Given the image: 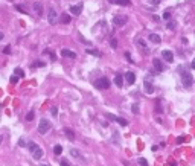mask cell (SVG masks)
Here are the masks:
<instances>
[{
    "label": "cell",
    "instance_id": "4dcf8cb0",
    "mask_svg": "<svg viewBox=\"0 0 195 166\" xmlns=\"http://www.w3.org/2000/svg\"><path fill=\"white\" fill-rule=\"evenodd\" d=\"M87 54H92V55H95V56H101L98 50H92V49H88V50H87Z\"/></svg>",
    "mask_w": 195,
    "mask_h": 166
},
{
    "label": "cell",
    "instance_id": "d4e9b609",
    "mask_svg": "<svg viewBox=\"0 0 195 166\" xmlns=\"http://www.w3.org/2000/svg\"><path fill=\"white\" fill-rule=\"evenodd\" d=\"M131 111L134 113V114H139V104H133V107H131Z\"/></svg>",
    "mask_w": 195,
    "mask_h": 166
},
{
    "label": "cell",
    "instance_id": "ab89813d",
    "mask_svg": "<svg viewBox=\"0 0 195 166\" xmlns=\"http://www.w3.org/2000/svg\"><path fill=\"white\" fill-rule=\"evenodd\" d=\"M181 142H183V137H178V139H177V143H178V145H180Z\"/></svg>",
    "mask_w": 195,
    "mask_h": 166
},
{
    "label": "cell",
    "instance_id": "7a4b0ae2",
    "mask_svg": "<svg viewBox=\"0 0 195 166\" xmlns=\"http://www.w3.org/2000/svg\"><path fill=\"white\" fill-rule=\"evenodd\" d=\"M180 75H181V84H183V87H186V89L192 87V84H194V78H192V75H190L188 70H181Z\"/></svg>",
    "mask_w": 195,
    "mask_h": 166
},
{
    "label": "cell",
    "instance_id": "d590c367",
    "mask_svg": "<svg viewBox=\"0 0 195 166\" xmlns=\"http://www.w3.org/2000/svg\"><path fill=\"white\" fill-rule=\"evenodd\" d=\"M60 166H70V165H69V161H67V160H61Z\"/></svg>",
    "mask_w": 195,
    "mask_h": 166
},
{
    "label": "cell",
    "instance_id": "5bb4252c",
    "mask_svg": "<svg viewBox=\"0 0 195 166\" xmlns=\"http://www.w3.org/2000/svg\"><path fill=\"white\" fill-rule=\"evenodd\" d=\"M34 11L37 12V15H41L43 14V5H41V3H38V2H35L34 3Z\"/></svg>",
    "mask_w": 195,
    "mask_h": 166
},
{
    "label": "cell",
    "instance_id": "6da1fadb",
    "mask_svg": "<svg viewBox=\"0 0 195 166\" xmlns=\"http://www.w3.org/2000/svg\"><path fill=\"white\" fill-rule=\"evenodd\" d=\"M28 148H29V151L32 152V157H34L35 160H40L43 157V149L35 142H29L28 143Z\"/></svg>",
    "mask_w": 195,
    "mask_h": 166
},
{
    "label": "cell",
    "instance_id": "8d00e7d4",
    "mask_svg": "<svg viewBox=\"0 0 195 166\" xmlns=\"http://www.w3.org/2000/svg\"><path fill=\"white\" fill-rule=\"evenodd\" d=\"M11 52V46H6L5 49H3V54H9Z\"/></svg>",
    "mask_w": 195,
    "mask_h": 166
},
{
    "label": "cell",
    "instance_id": "f35d334b",
    "mask_svg": "<svg viewBox=\"0 0 195 166\" xmlns=\"http://www.w3.org/2000/svg\"><path fill=\"white\" fill-rule=\"evenodd\" d=\"M26 145V142L23 140V139H20V142H19V146H25Z\"/></svg>",
    "mask_w": 195,
    "mask_h": 166
},
{
    "label": "cell",
    "instance_id": "e0dca14e",
    "mask_svg": "<svg viewBox=\"0 0 195 166\" xmlns=\"http://www.w3.org/2000/svg\"><path fill=\"white\" fill-rule=\"evenodd\" d=\"M70 15L69 14H61V23H64V24H67V23H70Z\"/></svg>",
    "mask_w": 195,
    "mask_h": 166
},
{
    "label": "cell",
    "instance_id": "cb8c5ba5",
    "mask_svg": "<svg viewBox=\"0 0 195 166\" xmlns=\"http://www.w3.org/2000/svg\"><path fill=\"white\" fill-rule=\"evenodd\" d=\"M44 65H46L44 61H35V63L32 64V67H44Z\"/></svg>",
    "mask_w": 195,
    "mask_h": 166
},
{
    "label": "cell",
    "instance_id": "8fae6325",
    "mask_svg": "<svg viewBox=\"0 0 195 166\" xmlns=\"http://www.w3.org/2000/svg\"><path fill=\"white\" fill-rule=\"evenodd\" d=\"M143 87H145V90H146V93H154V85L151 84V81H148V79H145L143 82Z\"/></svg>",
    "mask_w": 195,
    "mask_h": 166
},
{
    "label": "cell",
    "instance_id": "836d02e7",
    "mask_svg": "<svg viewBox=\"0 0 195 166\" xmlns=\"http://www.w3.org/2000/svg\"><path fill=\"white\" fill-rule=\"evenodd\" d=\"M15 8H17V11H20V12H23V14H28V11H26V9H23V8H21L20 5H17Z\"/></svg>",
    "mask_w": 195,
    "mask_h": 166
},
{
    "label": "cell",
    "instance_id": "f546056e",
    "mask_svg": "<svg viewBox=\"0 0 195 166\" xmlns=\"http://www.w3.org/2000/svg\"><path fill=\"white\" fill-rule=\"evenodd\" d=\"M19 82V76L14 75V76H11V84H17Z\"/></svg>",
    "mask_w": 195,
    "mask_h": 166
},
{
    "label": "cell",
    "instance_id": "e575fe53",
    "mask_svg": "<svg viewBox=\"0 0 195 166\" xmlns=\"http://www.w3.org/2000/svg\"><path fill=\"white\" fill-rule=\"evenodd\" d=\"M110 43H111V47H113V49H116V47H117V41L114 40V38H113V40L110 41Z\"/></svg>",
    "mask_w": 195,
    "mask_h": 166
},
{
    "label": "cell",
    "instance_id": "30bf717a",
    "mask_svg": "<svg viewBox=\"0 0 195 166\" xmlns=\"http://www.w3.org/2000/svg\"><path fill=\"white\" fill-rule=\"evenodd\" d=\"M61 55L67 56V58H76V52L69 50V49H61Z\"/></svg>",
    "mask_w": 195,
    "mask_h": 166
},
{
    "label": "cell",
    "instance_id": "60d3db41",
    "mask_svg": "<svg viewBox=\"0 0 195 166\" xmlns=\"http://www.w3.org/2000/svg\"><path fill=\"white\" fill-rule=\"evenodd\" d=\"M190 65H192V69H194V70H195V58L192 60V64H190Z\"/></svg>",
    "mask_w": 195,
    "mask_h": 166
},
{
    "label": "cell",
    "instance_id": "2e32d148",
    "mask_svg": "<svg viewBox=\"0 0 195 166\" xmlns=\"http://www.w3.org/2000/svg\"><path fill=\"white\" fill-rule=\"evenodd\" d=\"M114 84H116L117 87H122V84H123V78H122V75H116V78H114Z\"/></svg>",
    "mask_w": 195,
    "mask_h": 166
},
{
    "label": "cell",
    "instance_id": "ba28073f",
    "mask_svg": "<svg viewBox=\"0 0 195 166\" xmlns=\"http://www.w3.org/2000/svg\"><path fill=\"white\" fill-rule=\"evenodd\" d=\"M81 11H82V5H81V3L70 6V14H73V15H79V14H81Z\"/></svg>",
    "mask_w": 195,
    "mask_h": 166
},
{
    "label": "cell",
    "instance_id": "b9f144b4",
    "mask_svg": "<svg viewBox=\"0 0 195 166\" xmlns=\"http://www.w3.org/2000/svg\"><path fill=\"white\" fill-rule=\"evenodd\" d=\"M153 3H154V5H159V3H160V0H153Z\"/></svg>",
    "mask_w": 195,
    "mask_h": 166
},
{
    "label": "cell",
    "instance_id": "44dd1931",
    "mask_svg": "<svg viewBox=\"0 0 195 166\" xmlns=\"http://www.w3.org/2000/svg\"><path fill=\"white\" fill-rule=\"evenodd\" d=\"M116 122H117L119 125H122V126H127V125H128V120H127V119H123V117H117Z\"/></svg>",
    "mask_w": 195,
    "mask_h": 166
},
{
    "label": "cell",
    "instance_id": "277c9868",
    "mask_svg": "<svg viewBox=\"0 0 195 166\" xmlns=\"http://www.w3.org/2000/svg\"><path fill=\"white\" fill-rule=\"evenodd\" d=\"M49 128H50V124H49V120L47 119H41L40 120V124H38V133L40 134H46Z\"/></svg>",
    "mask_w": 195,
    "mask_h": 166
},
{
    "label": "cell",
    "instance_id": "d6a6232c",
    "mask_svg": "<svg viewBox=\"0 0 195 166\" xmlns=\"http://www.w3.org/2000/svg\"><path fill=\"white\" fill-rule=\"evenodd\" d=\"M105 116H107L108 120H116L117 119V116H114V114H105Z\"/></svg>",
    "mask_w": 195,
    "mask_h": 166
},
{
    "label": "cell",
    "instance_id": "74e56055",
    "mask_svg": "<svg viewBox=\"0 0 195 166\" xmlns=\"http://www.w3.org/2000/svg\"><path fill=\"white\" fill-rule=\"evenodd\" d=\"M125 56H127L128 61H131V63H133V60H131V56H130V52H125Z\"/></svg>",
    "mask_w": 195,
    "mask_h": 166
},
{
    "label": "cell",
    "instance_id": "1f68e13d",
    "mask_svg": "<svg viewBox=\"0 0 195 166\" xmlns=\"http://www.w3.org/2000/svg\"><path fill=\"white\" fill-rule=\"evenodd\" d=\"M44 52H46V54H47L49 50H44ZM49 55H50V60H52V61H56V56H55V54H54V52H49Z\"/></svg>",
    "mask_w": 195,
    "mask_h": 166
},
{
    "label": "cell",
    "instance_id": "7c38bea8",
    "mask_svg": "<svg viewBox=\"0 0 195 166\" xmlns=\"http://www.w3.org/2000/svg\"><path fill=\"white\" fill-rule=\"evenodd\" d=\"M123 78H125V79H127V82H128V84H134V81H136V75H134V73H133V72H127V73H125V76H123Z\"/></svg>",
    "mask_w": 195,
    "mask_h": 166
},
{
    "label": "cell",
    "instance_id": "9a60e30c",
    "mask_svg": "<svg viewBox=\"0 0 195 166\" xmlns=\"http://www.w3.org/2000/svg\"><path fill=\"white\" fill-rule=\"evenodd\" d=\"M64 134L67 136L69 140H73V139H75V133H73V131L70 130V128H64Z\"/></svg>",
    "mask_w": 195,
    "mask_h": 166
},
{
    "label": "cell",
    "instance_id": "9c48e42d",
    "mask_svg": "<svg viewBox=\"0 0 195 166\" xmlns=\"http://www.w3.org/2000/svg\"><path fill=\"white\" fill-rule=\"evenodd\" d=\"M153 64H154V67H156V70H159V72H163L165 70V65H163V63L159 58H154L153 60Z\"/></svg>",
    "mask_w": 195,
    "mask_h": 166
},
{
    "label": "cell",
    "instance_id": "4fadbf2b",
    "mask_svg": "<svg viewBox=\"0 0 195 166\" xmlns=\"http://www.w3.org/2000/svg\"><path fill=\"white\" fill-rule=\"evenodd\" d=\"M148 40L151 41V43H162V38H160V35H157V34H149V37H148Z\"/></svg>",
    "mask_w": 195,
    "mask_h": 166
},
{
    "label": "cell",
    "instance_id": "3957f363",
    "mask_svg": "<svg viewBox=\"0 0 195 166\" xmlns=\"http://www.w3.org/2000/svg\"><path fill=\"white\" fill-rule=\"evenodd\" d=\"M95 87H98L99 90H107V89H110V79L108 78H99L95 82Z\"/></svg>",
    "mask_w": 195,
    "mask_h": 166
},
{
    "label": "cell",
    "instance_id": "484cf974",
    "mask_svg": "<svg viewBox=\"0 0 195 166\" xmlns=\"http://www.w3.org/2000/svg\"><path fill=\"white\" fill-rule=\"evenodd\" d=\"M34 114H35L34 110H31V111L28 113V116H26V120H34Z\"/></svg>",
    "mask_w": 195,
    "mask_h": 166
},
{
    "label": "cell",
    "instance_id": "7bdbcfd3",
    "mask_svg": "<svg viewBox=\"0 0 195 166\" xmlns=\"http://www.w3.org/2000/svg\"><path fill=\"white\" fill-rule=\"evenodd\" d=\"M169 166H177V163H175V161H171V163H169Z\"/></svg>",
    "mask_w": 195,
    "mask_h": 166
},
{
    "label": "cell",
    "instance_id": "603a6c76",
    "mask_svg": "<svg viewBox=\"0 0 195 166\" xmlns=\"http://www.w3.org/2000/svg\"><path fill=\"white\" fill-rule=\"evenodd\" d=\"M54 152H55L56 155H60L61 152H63V146H61V145H55L54 146Z\"/></svg>",
    "mask_w": 195,
    "mask_h": 166
},
{
    "label": "cell",
    "instance_id": "f1b7e54d",
    "mask_svg": "<svg viewBox=\"0 0 195 166\" xmlns=\"http://www.w3.org/2000/svg\"><path fill=\"white\" fill-rule=\"evenodd\" d=\"M70 154L75 155V157H78V159H81V155H79V151H78V149H72V151H70Z\"/></svg>",
    "mask_w": 195,
    "mask_h": 166
},
{
    "label": "cell",
    "instance_id": "ffe728a7",
    "mask_svg": "<svg viewBox=\"0 0 195 166\" xmlns=\"http://www.w3.org/2000/svg\"><path fill=\"white\" fill-rule=\"evenodd\" d=\"M114 2H116L117 5H121V6H128L131 3V0H114Z\"/></svg>",
    "mask_w": 195,
    "mask_h": 166
},
{
    "label": "cell",
    "instance_id": "52a82bcc",
    "mask_svg": "<svg viewBox=\"0 0 195 166\" xmlns=\"http://www.w3.org/2000/svg\"><path fill=\"white\" fill-rule=\"evenodd\" d=\"M162 56H163V60H165V61H168V63H172V61H174V54H172L171 50H163Z\"/></svg>",
    "mask_w": 195,
    "mask_h": 166
},
{
    "label": "cell",
    "instance_id": "8992f818",
    "mask_svg": "<svg viewBox=\"0 0 195 166\" xmlns=\"http://www.w3.org/2000/svg\"><path fill=\"white\" fill-rule=\"evenodd\" d=\"M127 21H128V17L127 15H116L113 19V23L116 24V26H123V24H127Z\"/></svg>",
    "mask_w": 195,
    "mask_h": 166
},
{
    "label": "cell",
    "instance_id": "d6986e66",
    "mask_svg": "<svg viewBox=\"0 0 195 166\" xmlns=\"http://www.w3.org/2000/svg\"><path fill=\"white\" fill-rule=\"evenodd\" d=\"M168 29H169V30H174L175 28H177V21L175 20H171V21H168Z\"/></svg>",
    "mask_w": 195,
    "mask_h": 166
},
{
    "label": "cell",
    "instance_id": "83f0119b",
    "mask_svg": "<svg viewBox=\"0 0 195 166\" xmlns=\"http://www.w3.org/2000/svg\"><path fill=\"white\" fill-rule=\"evenodd\" d=\"M169 15H171V11L169 9H166L165 12H163V19H165V20H169Z\"/></svg>",
    "mask_w": 195,
    "mask_h": 166
},
{
    "label": "cell",
    "instance_id": "ac0fdd59",
    "mask_svg": "<svg viewBox=\"0 0 195 166\" xmlns=\"http://www.w3.org/2000/svg\"><path fill=\"white\" fill-rule=\"evenodd\" d=\"M14 75H17L19 78H25V70H21L20 67H15V70H14Z\"/></svg>",
    "mask_w": 195,
    "mask_h": 166
},
{
    "label": "cell",
    "instance_id": "7402d4cb",
    "mask_svg": "<svg viewBox=\"0 0 195 166\" xmlns=\"http://www.w3.org/2000/svg\"><path fill=\"white\" fill-rule=\"evenodd\" d=\"M137 163H139L140 166H149L148 161H146V159H143V157H139V159H137Z\"/></svg>",
    "mask_w": 195,
    "mask_h": 166
},
{
    "label": "cell",
    "instance_id": "ee69618b",
    "mask_svg": "<svg viewBox=\"0 0 195 166\" xmlns=\"http://www.w3.org/2000/svg\"><path fill=\"white\" fill-rule=\"evenodd\" d=\"M40 166H50V165H40Z\"/></svg>",
    "mask_w": 195,
    "mask_h": 166
},
{
    "label": "cell",
    "instance_id": "4316f807",
    "mask_svg": "<svg viewBox=\"0 0 195 166\" xmlns=\"http://www.w3.org/2000/svg\"><path fill=\"white\" fill-rule=\"evenodd\" d=\"M50 113H52V116H54V117H56V116H58V108H56V107H52V108H50Z\"/></svg>",
    "mask_w": 195,
    "mask_h": 166
},
{
    "label": "cell",
    "instance_id": "5b68a950",
    "mask_svg": "<svg viewBox=\"0 0 195 166\" xmlns=\"http://www.w3.org/2000/svg\"><path fill=\"white\" fill-rule=\"evenodd\" d=\"M56 19H58V15H56V11L54 8H49V14H47V21L49 24H55L56 23Z\"/></svg>",
    "mask_w": 195,
    "mask_h": 166
}]
</instances>
